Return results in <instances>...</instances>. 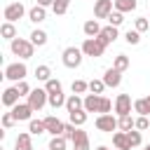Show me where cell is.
Returning a JSON list of instances; mask_svg holds the SVG:
<instances>
[{"label": "cell", "instance_id": "cell-23", "mask_svg": "<svg viewBox=\"0 0 150 150\" xmlns=\"http://www.w3.org/2000/svg\"><path fill=\"white\" fill-rule=\"evenodd\" d=\"M28 131H30L33 136H40V134H45V131H47V127H45V120H30V122H28Z\"/></svg>", "mask_w": 150, "mask_h": 150}, {"label": "cell", "instance_id": "cell-17", "mask_svg": "<svg viewBox=\"0 0 150 150\" xmlns=\"http://www.w3.org/2000/svg\"><path fill=\"white\" fill-rule=\"evenodd\" d=\"M82 30H84V35H87V38H98L103 28L98 26V21H96V19H89V21H84Z\"/></svg>", "mask_w": 150, "mask_h": 150}, {"label": "cell", "instance_id": "cell-47", "mask_svg": "<svg viewBox=\"0 0 150 150\" xmlns=\"http://www.w3.org/2000/svg\"><path fill=\"white\" fill-rule=\"evenodd\" d=\"M96 150H108V148H105V145H98V148H96Z\"/></svg>", "mask_w": 150, "mask_h": 150}, {"label": "cell", "instance_id": "cell-15", "mask_svg": "<svg viewBox=\"0 0 150 150\" xmlns=\"http://www.w3.org/2000/svg\"><path fill=\"white\" fill-rule=\"evenodd\" d=\"M30 131H21L14 141V150H33V143H30Z\"/></svg>", "mask_w": 150, "mask_h": 150}, {"label": "cell", "instance_id": "cell-18", "mask_svg": "<svg viewBox=\"0 0 150 150\" xmlns=\"http://www.w3.org/2000/svg\"><path fill=\"white\" fill-rule=\"evenodd\" d=\"M101 108V96L98 94H87L84 96V110L87 112H98Z\"/></svg>", "mask_w": 150, "mask_h": 150}, {"label": "cell", "instance_id": "cell-43", "mask_svg": "<svg viewBox=\"0 0 150 150\" xmlns=\"http://www.w3.org/2000/svg\"><path fill=\"white\" fill-rule=\"evenodd\" d=\"M110 110H112V103H110V98L101 96V108H98V112H101V115H108Z\"/></svg>", "mask_w": 150, "mask_h": 150}, {"label": "cell", "instance_id": "cell-8", "mask_svg": "<svg viewBox=\"0 0 150 150\" xmlns=\"http://www.w3.org/2000/svg\"><path fill=\"white\" fill-rule=\"evenodd\" d=\"M23 14H26V7H23L21 2H9V5L5 7V19H7L9 23L19 21V19H21Z\"/></svg>", "mask_w": 150, "mask_h": 150}, {"label": "cell", "instance_id": "cell-36", "mask_svg": "<svg viewBox=\"0 0 150 150\" xmlns=\"http://www.w3.org/2000/svg\"><path fill=\"white\" fill-rule=\"evenodd\" d=\"M103 89H105V82H103V80H91V82H89V91H91V94H98V96H101Z\"/></svg>", "mask_w": 150, "mask_h": 150}, {"label": "cell", "instance_id": "cell-37", "mask_svg": "<svg viewBox=\"0 0 150 150\" xmlns=\"http://www.w3.org/2000/svg\"><path fill=\"white\" fill-rule=\"evenodd\" d=\"M122 21H124V14H122V12H117V9L108 16V23H110V26H115V28H117V26H122Z\"/></svg>", "mask_w": 150, "mask_h": 150}, {"label": "cell", "instance_id": "cell-34", "mask_svg": "<svg viewBox=\"0 0 150 150\" xmlns=\"http://www.w3.org/2000/svg\"><path fill=\"white\" fill-rule=\"evenodd\" d=\"M45 89H47V94H61L63 89H61V82L59 80H49V82H45Z\"/></svg>", "mask_w": 150, "mask_h": 150}, {"label": "cell", "instance_id": "cell-48", "mask_svg": "<svg viewBox=\"0 0 150 150\" xmlns=\"http://www.w3.org/2000/svg\"><path fill=\"white\" fill-rule=\"evenodd\" d=\"M143 150H150V143H148V145H145V148H143Z\"/></svg>", "mask_w": 150, "mask_h": 150}, {"label": "cell", "instance_id": "cell-26", "mask_svg": "<svg viewBox=\"0 0 150 150\" xmlns=\"http://www.w3.org/2000/svg\"><path fill=\"white\" fill-rule=\"evenodd\" d=\"M117 129H122V131H131V129H136V120H131V115H124V117L117 120Z\"/></svg>", "mask_w": 150, "mask_h": 150}, {"label": "cell", "instance_id": "cell-4", "mask_svg": "<svg viewBox=\"0 0 150 150\" xmlns=\"http://www.w3.org/2000/svg\"><path fill=\"white\" fill-rule=\"evenodd\" d=\"M26 75H28V68H26V63H23V61L9 63V66L5 68V77H7V80H12V82H21V80H26Z\"/></svg>", "mask_w": 150, "mask_h": 150}, {"label": "cell", "instance_id": "cell-32", "mask_svg": "<svg viewBox=\"0 0 150 150\" xmlns=\"http://www.w3.org/2000/svg\"><path fill=\"white\" fill-rule=\"evenodd\" d=\"M70 122H73L75 127H82V124L87 122V110H75V112H70Z\"/></svg>", "mask_w": 150, "mask_h": 150}, {"label": "cell", "instance_id": "cell-33", "mask_svg": "<svg viewBox=\"0 0 150 150\" xmlns=\"http://www.w3.org/2000/svg\"><path fill=\"white\" fill-rule=\"evenodd\" d=\"M68 5H70V0H54L52 9H54V14H56V16H61V14H66V12H68Z\"/></svg>", "mask_w": 150, "mask_h": 150}, {"label": "cell", "instance_id": "cell-19", "mask_svg": "<svg viewBox=\"0 0 150 150\" xmlns=\"http://www.w3.org/2000/svg\"><path fill=\"white\" fill-rule=\"evenodd\" d=\"M117 38H120V33H117V28H115V26H105V28L101 30V35H98V40H101V42H105V45L115 42Z\"/></svg>", "mask_w": 150, "mask_h": 150}, {"label": "cell", "instance_id": "cell-12", "mask_svg": "<svg viewBox=\"0 0 150 150\" xmlns=\"http://www.w3.org/2000/svg\"><path fill=\"white\" fill-rule=\"evenodd\" d=\"M73 150H89V136H87V131H82V129L75 131V136H73Z\"/></svg>", "mask_w": 150, "mask_h": 150}, {"label": "cell", "instance_id": "cell-41", "mask_svg": "<svg viewBox=\"0 0 150 150\" xmlns=\"http://www.w3.org/2000/svg\"><path fill=\"white\" fill-rule=\"evenodd\" d=\"M75 131H77V127H75L73 122H68V124L63 127V134H61V136H63L66 141H73V136H75Z\"/></svg>", "mask_w": 150, "mask_h": 150}, {"label": "cell", "instance_id": "cell-9", "mask_svg": "<svg viewBox=\"0 0 150 150\" xmlns=\"http://www.w3.org/2000/svg\"><path fill=\"white\" fill-rule=\"evenodd\" d=\"M131 96L129 94H120L117 98H115V112L120 115V117H124V115H131Z\"/></svg>", "mask_w": 150, "mask_h": 150}, {"label": "cell", "instance_id": "cell-22", "mask_svg": "<svg viewBox=\"0 0 150 150\" xmlns=\"http://www.w3.org/2000/svg\"><path fill=\"white\" fill-rule=\"evenodd\" d=\"M0 35H2L5 40H9V42H12V40L16 38V28H14V23H9V21H5V23L0 26Z\"/></svg>", "mask_w": 150, "mask_h": 150}, {"label": "cell", "instance_id": "cell-44", "mask_svg": "<svg viewBox=\"0 0 150 150\" xmlns=\"http://www.w3.org/2000/svg\"><path fill=\"white\" fill-rule=\"evenodd\" d=\"M14 122H16V117H14L12 112H5V115H2V127H5V129L14 127Z\"/></svg>", "mask_w": 150, "mask_h": 150}, {"label": "cell", "instance_id": "cell-11", "mask_svg": "<svg viewBox=\"0 0 150 150\" xmlns=\"http://www.w3.org/2000/svg\"><path fill=\"white\" fill-rule=\"evenodd\" d=\"M45 127H47V131L52 134V136H61L63 134V122L59 120V117H54V115H49V117H45Z\"/></svg>", "mask_w": 150, "mask_h": 150}, {"label": "cell", "instance_id": "cell-45", "mask_svg": "<svg viewBox=\"0 0 150 150\" xmlns=\"http://www.w3.org/2000/svg\"><path fill=\"white\" fill-rule=\"evenodd\" d=\"M148 127H150V122H148V117H143V115H138V117H136V129H138V131H145Z\"/></svg>", "mask_w": 150, "mask_h": 150}, {"label": "cell", "instance_id": "cell-6", "mask_svg": "<svg viewBox=\"0 0 150 150\" xmlns=\"http://www.w3.org/2000/svg\"><path fill=\"white\" fill-rule=\"evenodd\" d=\"M96 129H98V131H105V134H112V131L117 129V120L112 117V112L98 115V117H96Z\"/></svg>", "mask_w": 150, "mask_h": 150}, {"label": "cell", "instance_id": "cell-2", "mask_svg": "<svg viewBox=\"0 0 150 150\" xmlns=\"http://www.w3.org/2000/svg\"><path fill=\"white\" fill-rule=\"evenodd\" d=\"M105 42H101L98 38H87L84 42H82V54L84 56H103V52H105Z\"/></svg>", "mask_w": 150, "mask_h": 150}, {"label": "cell", "instance_id": "cell-10", "mask_svg": "<svg viewBox=\"0 0 150 150\" xmlns=\"http://www.w3.org/2000/svg\"><path fill=\"white\" fill-rule=\"evenodd\" d=\"M35 110L28 105V103H16L14 108H12V115L16 117V122H23V120H28L30 122V115H33Z\"/></svg>", "mask_w": 150, "mask_h": 150}, {"label": "cell", "instance_id": "cell-38", "mask_svg": "<svg viewBox=\"0 0 150 150\" xmlns=\"http://www.w3.org/2000/svg\"><path fill=\"white\" fill-rule=\"evenodd\" d=\"M150 28V21L145 19V16H138L136 21H134V30H138V33H143V30H148Z\"/></svg>", "mask_w": 150, "mask_h": 150}, {"label": "cell", "instance_id": "cell-40", "mask_svg": "<svg viewBox=\"0 0 150 150\" xmlns=\"http://www.w3.org/2000/svg\"><path fill=\"white\" fill-rule=\"evenodd\" d=\"M70 89H73V94H84V91L89 89V82H84V80H75Z\"/></svg>", "mask_w": 150, "mask_h": 150}, {"label": "cell", "instance_id": "cell-14", "mask_svg": "<svg viewBox=\"0 0 150 150\" xmlns=\"http://www.w3.org/2000/svg\"><path fill=\"white\" fill-rule=\"evenodd\" d=\"M66 110H68V115L75 110H84V98H80V94H70L66 98Z\"/></svg>", "mask_w": 150, "mask_h": 150}, {"label": "cell", "instance_id": "cell-24", "mask_svg": "<svg viewBox=\"0 0 150 150\" xmlns=\"http://www.w3.org/2000/svg\"><path fill=\"white\" fill-rule=\"evenodd\" d=\"M136 5H138L136 0H115V9L122 12V14H124V12H134Z\"/></svg>", "mask_w": 150, "mask_h": 150}, {"label": "cell", "instance_id": "cell-3", "mask_svg": "<svg viewBox=\"0 0 150 150\" xmlns=\"http://www.w3.org/2000/svg\"><path fill=\"white\" fill-rule=\"evenodd\" d=\"M82 49L80 47H66L63 49V54H61V59H63V66L66 68H77L80 63H82Z\"/></svg>", "mask_w": 150, "mask_h": 150}, {"label": "cell", "instance_id": "cell-29", "mask_svg": "<svg viewBox=\"0 0 150 150\" xmlns=\"http://www.w3.org/2000/svg\"><path fill=\"white\" fill-rule=\"evenodd\" d=\"M30 42H33L35 47L47 45V33H45V30H33V33H30Z\"/></svg>", "mask_w": 150, "mask_h": 150}, {"label": "cell", "instance_id": "cell-13", "mask_svg": "<svg viewBox=\"0 0 150 150\" xmlns=\"http://www.w3.org/2000/svg\"><path fill=\"white\" fill-rule=\"evenodd\" d=\"M103 82H105V87H120V82H122V73L115 70V68H108V70L103 73Z\"/></svg>", "mask_w": 150, "mask_h": 150}, {"label": "cell", "instance_id": "cell-42", "mask_svg": "<svg viewBox=\"0 0 150 150\" xmlns=\"http://www.w3.org/2000/svg\"><path fill=\"white\" fill-rule=\"evenodd\" d=\"M14 87H16V91H19V96H28V94L33 91V89L28 87V82H26V80H21V82H16Z\"/></svg>", "mask_w": 150, "mask_h": 150}, {"label": "cell", "instance_id": "cell-5", "mask_svg": "<svg viewBox=\"0 0 150 150\" xmlns=\"http://www.w3.org/2000/svg\"><path fill=\"white\" fill-rule=\"evenodd\" d=\"M45 103H49V94H47V89H33V91L28 94V105H30L33 110H42Z\"/></svg>", "mask_w": 150, "mask_h": 150}, {"label": "cell", "instance_id": "cell-46", "mask_svg": "<svg viewBox=\"0 0 150 150\" xmlns=\"http://www.w3.org/2000/svg\"><path fill=\"white\" fill-rule=\"evenodd\" d=\"M38 5L40 7H49V5H54V0H38Z\"/></svg>", "mask_w": 150, "mask_h": 150}, {"label": "cell", "instance_id": "cell-35", "mask_svg": "<svg viewBox=\"0 0 150 150\" xmlns=\"http://www.w3.org/2000/svg\"><path fill=\"white\" fill-rule=\"evenodd\" d=\"M49 105H52V108H61V105H66V96H63V91H61V94H49Z\"/></svg>", "mask_w": 150, "mask_h": 150}, {"label": "cell", "instance_id": "cell-21", "mask_svg": "<svg viewBox=\"0 0 150 150\" xmlns=\"http://www.w3.org/2000/svg\"><path fill=\"white\" fill-rule=\"evenodd\" d=\"M134 110H136L138 115H143V117H148V115H150V96H143V98H136V101H134Z\"/></svg>", "mask_w": 150, "mask_h": 150}, {"label": "cell", "instance_id": "cell-39", "mask_svg": "<svg viewBox=\"0 0 150 150\" xmlns=\"http://www.w3.org/2000/svg\"><path fill=\"white\" fill-rule=\"evenodd\" d=\"M124 40H127L129 45H138V42H141V33H138V30H131V28H129V30L124 33Z\"/></svg>", "mask_w": 150, "mask_h": 150}, {"label": "cell", "instance_id": "cell-7", "mask_svg": "<svg viewBox=\"0 0 150 150\" xmlns=\"http://www.w3.org/2000/svg\"><path fill=\"white\" fill-rule=\"evenodd\" d=\"M115 0H94V16L96 19H108L112 14Z\"/></svg>", "mask_w": 150, "mask_h": 150}, {"label": "cell", "instance_id": "cell-16", "mask_svg": "<svg viewBox=\"0 0 150 150\" xmlns=\"http://www.w3.org/2000/svg\"><path fill=\"white\" fill-rule=\"evenodd\" d=\"M2 103H5L7 108H14V105L19 103V91H16V87H7V89L2 91Z\"/></svg>", "mask_w": 150, "mask_h": 150}, {"label": "cell", "instance_id": "cell-25", "mask_svg": "<svg viewBox=\"0 0 150 150\" xmlns=\"http://www.w3.org/2000/svg\"><path fill=\"white\" fill-rule=\"evenodd\" d=\"M112 68L120 70V73H124V70L129 68V56H127V54H117L115 61H112Z\"/></svg>", "mask_w": 150, "mask_h": 150}, {"label": "cell", "instance_id": "cell-20", "mask_svg": "<svg viewBox=\"0 0 150 150\" xmlns=\"http://www.w3.org/2000/svg\"><path fill=\"white\" fill-rule=\"evenodd\" d=\"M112 145H115L117 150H131L129 138H127V131H117V134H112Z\"/></svg>", "mask_w": 150, "mask_h": 150}, {"label": "cell", "instance_id": "cell-27", "mask_svg": "<svg viewBox=\"0 0 150 150\" xmlns=\"http://www.w3.org/2000/svg\"><path fill=\"white\" fill-rule=\"evenodd\" d=\"M28 19L33 21V23H40V21H45V7H40V5H35L30 12H28Z\"/></svg>", "mask_w": 150, "mask_h": 150}, {"label": "cell", "instance_id": "cell-30", "mask_svg": "<svg viewBox=\"0 0 150 150\" xmlns=\"http://www.w3.org/2000/svg\"><path fill=\"white\" fill-rule=\"evenodd\" d=\"M127 138H129V145H131V148H138V145L143 143V136H141V131H138V129L127 131Z\"/></svg>", "mask_w": 150, "mask_h": 150}, {"label": "cell", "instance_id": "cell-1", "mask_svg": "<svg viewBox=\"0 0 150 150\" xmlns=\"http://www.w3.org/2000/svg\"><path fill=\"white\" fill-rule=\"evenodd\" d=\"M9 49H12V54H16L21 61H26V59L33 56L35 45H33L30 40H26V38H14V40L9 42Z\"/></svg>", "mask_w": 150, "mask_h": 150}, {"label": "cell", "instance_id": "cell-28", "mask_svg": "<svg viewBox=\"0 0 150 150\" xmlns=\"http://www.w3.org/2000/svg\"><path fill=\"white\" fill-rule=\"evenodd\" d=\"M66 148H68V141H66L63 136H52L47 150H66Z\"/></svg>", "mask_w": 150, "mask_h": 150}, {"label": "cell", "instance_id": "cell-31", "mask_svg": "<svg viewBox=\"0 0 150 150\" xmlns=\"http://www.w3.org/2000/svg\"><path fill=\"white\" fill-rule=\"evenodd\" d=\"M35 77L42 80V82H49V80H52V70H49V66H38V68H35Z\"/></svg>", "mask_w": 150, "mask_h": 150}]
</instances>
